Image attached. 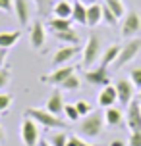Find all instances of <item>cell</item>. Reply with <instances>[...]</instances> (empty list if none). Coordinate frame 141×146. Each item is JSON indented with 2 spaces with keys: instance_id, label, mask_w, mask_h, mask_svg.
I'll return each mask as SVG.
<instances>
[{
  "instance_id": "obj_1",
  "label": "cell",
  "mask_w": 141,
  "mask_h": 146,
  "mask_svg": "<svg viewBox=\"0 0 141 146\" xmlns=\"http://www.w3.org/2000/svg\"><path fill=\"white\" fill-rule=\"evenodd\" d=\"M23 117H31L35 123H39L41 127H45V129H56V131H62V129H66L68 123H64L60 115H54L50 111H46L45 108H29L25 110V113Z\"/></svg>"
},
{
  "instance_id": "obj_2",
  "label": "cell",
  "mask_w": 141,
  "mask_h": 146,
  "mask_svg": "<svg viewBox=\"0 0 141 146\" xmlns=\"http://www.w3.org/2000/svg\"><path fill=\"white\" fill-rule=\"evenodd\" d=\"M104 115L101 111H93L89 115H85L79 119V125H77V131L81 137L85 139H97L104 129Z\"/></svg>"
},
{
  "instance_id": "obj_3",
  "label": "cell",
  "mask_w": 141,
  "mask_h": 146,
  "mask_svg": "<svg viewBox=\"0 0 141 146\" xmlns=\"http://www.w3.org/2000/svg\"><path fill=\"white\" fill-rule=\"evenodd\" d=\"M101 38H99V35H95V33H91L89 36H87V40H85V46H83V67L85 69H91V67L97 64V60H99V56H101Z\"/></svg>"
},
{
  "instance_id": "obj_4",
  "label": "cell",
  "mask_w": 141,
  "mask_h": 146,
  "mask_svg": "<svg viewBox=\"0 0 141 146\" xmlns=\"http://www.w3.org/2000/svg\"><path fill=\"white\" fill-rule=\"evenodd\" d=\"M139 52H141V36H134V38H130V40L120 48L118 58H116L114 64H112L114 69H120V67H124L126 64H130V62H132Z\"/></svg>"
},
{
  "instance_id": "obj_5",
  "label": "cell",
  "mask_w": 141,
  "mask_h": 146,
  "mask_svg": "<svg viewBox=\"0 0 141 146\" xmlns=\"http://www.w3.org/2000/svg\"><path fill=\"white\" fill-rule=\"evenodd\" d=\"M19 133H21L23 146H39V142H41V139H39V127L31 117H23Z\"/></svg>"
},
{
  "instance_id": "obj_6",
  "label": "cell",
  "mask_w": 141,
  "mask_h": 146,
  "mask_svg": "<svg viewBox=\"0 0 141 146\" xmlns=\"http://www.w3.org/2000/svg\"><path fill=\"white\" fill-rule=\"evenodd\" d=\"M83 77H85V81H87L89 85H97V87H106V85H110L108 66H104V64H99L97 67L85 69Z\"/></svg>"
},
{
  "instance_id": "obj_7",
  "label": "cell",
  "mask_w": 141,
  "mask_h": 146,
  "mask_svg": "<svg viewBox=\"0 0 141 146\" xmlns=\"http://www.w3.org/2000/svg\"><path fill=\"white\" fill-rule=\"evenodd\" d=\"M141 31V14L139 12H128L124 21H122V36L126 38H134L139 35Z\"/></svg>"
},
{
  "instance_id": "obj_8",
  "label": "cell",
  "mask_w": 141,
  "mask_h": 146,
  "mask_svg": "<svg viewBox=\"0 0 141 146\" xmlns=\"http://www.w3.org/2000/svg\"><path fill=\"white\" fill-rule=\"evenodd\" d=\"M81 52V48L77 44H66V46H60L56 54L52 56V66L54 67H60V66H68L72 60Z\"/></svg>"
},
{
  "instance_id": "obj_9",
  "label": "cell",
  "mask_w": 141,
  "mask_h": 146,
  "mask_svg": "<svg viewBox=\"0 0 141 146\" xmlns=\"http://www.w3.org/2000/svg\"><path fill=\"white\" fill-rule=\"evenodd\" d=\"M75 73V67L74 66H60L56 67L52 73H48V75H43L41 77V83H48V85H54V87H60L64 81L68 79V77H72Z\"/></svg>"
},
{
  "instance_id": "obj_10",
  "label": "cell",
  "mask_w": 141,
  "mask_h": 146,
  "mask_svg": "<svg viewBox=\"0 0 141 146\" xmlns=\"http://www.w3.org/2000/svg\"><path fill=\"white\" fill-rule=\"evenodd\" d=\"M116 92H118V102L122 108H128L132 100H134V94H135V87L134 83L130 79H118L116 81Z\"/></svg>"
},
{
  "instance_id": "obj_11",
  "label": "cell",
  "mask_w": 141,
  "mask_h": 146,
  "mask_svg": "<svg viewBox=\"0 0 141 146\" xmlns=\"http://www.w3.org/2000/svg\"><path fill=\"white\" fill-rule=\"evenodd\" d=\"M126 123L132 133L141 131V102L137 98L132 100V104L126 108Z\"/></svg>"
},
{
  "instance_id": "obj_12",
  "label": "cell",
  "mask_w": 141,
  "mask_h": 146,
  "mask_svg": "<svg viewBox=\"0 0 141 146\" xmlns=\"http://www.w3.org/2000/svg\"><path fill=\"white\" fill-rule=\"evenodd\" d=\"M46 42V29L45 25L39 21H33L29 27V44L35 48V50H43V46Z\"/></svg>"
},
{
  "instance_id": "obj_13",
  "label": "cell",
  "mask_w": 141,
  "mask_h": 146,
  "mask_svg": "<svg viewBox=\"0 0 141 146\" xmlns=\"http://www.w3.org/2000/svg\"><path fill=\"white\" fill-rule=\"evenodd\" d=\"M31 10H33V0H14V12L21 27H27L31 19Z\"/></svg>"
},
{
  "instance_id": "obj_14",
  "label": "cell",
  "mask_w": 141,
  "mask_h": 146,
  "mask_svg": "<svg viewBox=\"0 0 141 146\" xmlns=\"http://www.w3.org/2000/svg\"><path fill=\"white\" fill-rule=\"evenodd\" d=\"M64 106H66V102H64V96L60 92V88H54L45 104V110L54 113V115H60V113H64Z\"/></svg>"
},
{
  "instance_id": "obj_15",
  "label": "cell",
  "mask_w": 141,
  "mask_h": 146,
  "mask_svg": "<svg viewBox=\"0 0 141 146\" xmlns=\"http://www.w3.org/2000/svg\"><path fill=\"white\" fill-rule=\"evenodd\" d=\"M116 102H118L116 87H114V85H106V87H103V90L99 92V106H101V108H112Z\"/></svg>"
},
{
  "instance_id": "obj_16",
  "label": "cell",
  "mask_w": 141,
  "mask_h": 146,
  "mask_svg": "<svg viewBox=\"0 0 141 146\" xmlns=\"http://www.w3.org/2000/svg\"><path fill=\"white\" fill-rule=\"evenodd\" d=\"M19 38H21V31H2L0 33V48L10 50L12 46L17 44Z\"/></svg>"
},
{
  "instance_id": "obj_17",
  "label": "cell",
  "mask_w": 141,
  "mask_h": 146,
  "mask_svg": "<svg viewBox=\"0 0 141 146\" xmlns=\"http://www.w3.org/2000/svg\"><path fill=\"white\" fill-rule=\"evenodd\" d=\"M72 12H74V4H70L68 0L54 2V6H52L54 17H68V19H72Z\"/></svg>"
},
{
  "instance_id": "obj_18",
  "label": "cell",
  "mask_w": 141,
  "mask_h": 146,
  "mask_svg": "<svg viewBox=\"0 0 141 146\" xmlns=\"http://www.w3.org/2000/svg\"><path fill=\"white\" fill-rule=\"evenodd\" d=\"M101 21H103V6L101 4L87 6V25L89 27H97Z\"/></svg>"
},
{
  "instance_id": "obj_19",
  "label": "cell",
  "mask_w": 141,
  "mask_h": 146,
  "mask_svg": "<svg viewBox=\"0 0 141 146\" xmlns=\"http://www.w3.org/2000/svg\"><path fill=\"white\" fill-rule=\"evenodd\" d=\"M52 35L64 44H79V35H77V31H74V27L66 31H52Z\"/></svg>"
},
{
  "instance_id": "obj_20",
  "label": "cell",
  "mask_w": 141,
  "mask_h": 146,
  "mask_svg": "<svg viewBox=\"0 0 141 146\" xmlns=\"http://www.w3.org/2000/svg\"><path fill=\"white\" fill-rule=\"evenodd\" d=\"M104 123L108 127H120L122 125V111L118 108H106V113H104Z\"/></svg>"
},
{
  "instance_id": "obj_21",
  "label": "cell",
  "mask_w": 141,
  "mask_h": 146,
  "mask_svg": "<svg viewBox=\"0 0 141 146\" xmlns=\"http://www.w3.org/2000/svg\"><path fill=\"white\" fill-rule=\"evenodd\" d=\"M72 19L79 25H87V6L81 2L74 4V12H72Z\"/></svg>"
},
{
  "instance_id": "obj_22",
  "label": "cell",
  "mask_w": 141,
  "mask_h": 146,
  "mask_svg": "<svg viewBox=\"0 0 141 146\" xmlns=\"http://www.w3.org/2000/svg\"><path fill=\"white\" fill-rule=\"evenodd\" d=\"M72 23H74V19H68V17H52L48 21V29L50 31H66V29H72Z\"/></svg>"
},
{
  "instance_id": "obj_23",
  "label": "cell",
  "mask_w": 141,
  "mask_h": 146,
  "mask_svg": "<svg viewBox=\"0 0 141 146\" xmlns=\"http://www.w3.org/2000/svg\"><path fill=\"white\" fill-rule=\"evenodd\" d=\"M120 54V46L118 44H110L106 50H104L103 58H101V64H104V66H112L114 62H116V58H118Z\"/></svg>"
},
{
  "instance_id": "obj_24",
  "label": "cell",
  "mask_w": 141,
  "mask_h": 146,
  "mask_svg": "<svg viewBox=\"0 0 141 146\" xmlns=\"http://www.w3.org/2000/svg\"><path fill=\"white\" fill-rule=\"evenodd\" d=\"M104 4L112 10V14L116 15L118 19H122V17H126V6H124V2L122 0H104Z\"/></svg>"
},
{
  "instance_id": "obj_25",
  "label": "cell",
  "mask_w": 141,
  "mask_h": 146,
  "mask_svg": "<svg viewBox=\"0 0 141 146\" xmlns=\"http://www.w3.org/2000/svg\"><path fill=\"white\" fill-rule=\"evenodd\" d=\"M56 0H33V4L37 8L39 15H46L48 12H52V6H54Z\"/></svg>"
},
{
  "instance_id": "obj_26",
  "label": "cell",
  "mask_w": 141,
  "mask_h": 146,
  "mask_svg": "<svg viewBox=\"0 0 141 146\" xmlns=\"http://www.w3.org/2000/svg\"><path fill=\"white\" fill-rule=\"evenodd\" d=\"M79 85H81V81H79V77L74 73L72 77H68V79L60 85V88H62V90H77V88H79Z\"/></svg>"
},
{
  "instance_id": "obj_27",
  "label": "cell",
  "mask_w": 141,
  "mask_h": 146,
  "mask_svg": "<svg viewBox=\"0 0 141 146\" xmlns=\"http://www.w3.org/2000/svg\"><path fill=\"white\" fill-rule=\"evenodd\" d=\"M64 113H66L68 121H72V123H77V121L81 119L79 111H77V108H75V104H66V106H64Z\"/></svg>"
},
{
  "instance_id": "obj_28",
  "label": "cell",
  "mask_w": 141,
  "mask_h": 146,
  "mask_svg": "<svg viewBox=\"0 0 141 146\" xmlns=\"http://www.w3.org/2000/svg\"><path fill=\"white\" fill-rule=\"evenodd\" d=\"M103 21L106 23V25H110V27H114V25H116V23L120 21L118 17L112 14V10H110L108 6H106V4H103Z\"/></svg>"
},
{
  "instance_id": "obj_29",
  "label": "cell",
  "mask_w": 141,
  "mask_h": 146,
  "mask_svg": "<svg viewBox=\"0 0 141 146\" xmlns=\"http://www.w3.org/2000/svg\"><path fill=\"white\" fill-rule=\"evenodd\" d=\"M10 79H12V69L8 66L0 67V90H4L10 85Z\"/></svg>"
},
{
  "instance_id": "obj_30",
  "label": "cell",
  "mask_w": 141,
  "mask_h": 146,
  "mask_svg": "<svg viewBox=\"0 0 141 146\" xmlns=\"http://www.w3.org/2000/svg\"><path fill=\"white\" fill-rule=\"evenodd\" d=\"M48 142H50V146H68V135L58 131L48 139Z\"/></svg>"
},
{
  "instance_id": "obj_31",
  "label": "cell",
  "mask_w": 141,
  "mask_h": 146,
  "mask_svg": "<svg viewBox=\"0 0 141 146\" xmlns=\"http://www.w3.org/2000/svg\"><path fill=\"white\" fill-rule=\"evenodd\" d=\"M75 108H77V111H79V115H81V117L93 113V111H91V110H93V106H91L87 100H77V102H75Z\"/></svg>"
},
{
  "instance_id": "obj_32",
  "label": "cell",
  "mask_w": 141,
  "mask_h": 146,
  "mask_svg": "<svg viewBox=\"0 0 141 146\" xmlns=\"http://www.w3.org/2000/svg\"><path fill=\"white\" fill-rule=\"evenodd\" d=\"M14 100L12 94H6V92H0V113H6L10 110V104Z\"/></svg>"
},
{
  "instance_id": "obj_33",
  "label": "cell",
  "mask_w": 141,
  "mask_h": 146,
  "mask_svg": "<svg viewBox=\"0 0 141 146\" xmlns=\"http://www.w3.org/2000/svg\"><path fill=\"white\" fill-rule=\"evenodd\" d=\"M130 81L134 83L135 88H139V90H141V66L134 67V69L130 71Z\"/></svg>"
},
{
  "instance_id": "obj_34",
  "label": "cell",
  "mask_w": 141,
  "mask_h": 146,
  "mask_svg": "<svg viewBox=\"0 0 141 146\" xmlns=\"http://www.w3.org/2000/svg\"><path fill=\"white\" fill-rule=\"evenodd\" d=\"M68 146H97V144H91V142H85L81 137H68Z\"/></svg>"
},
{
  "instance_id": "obj_35",
  "label": "cell",
  "mask_w": 141,
  "mask_h": 146,
  "mask_svg": "<svg viewBox=\"0 0 141 146\" xmlns=\"http://www.w3.org/2000/svg\"><path fill=\"white\" fill-rule=\"evenodd\" d=\"M12 10H14V0H0V12L12 14Z\"/></svg>"
},
{
  "instance_id": "obj_36",
  "label": "cell",
  "mask_w": 141,
  "mask_h": 146,
  "mask_svg": "<svg viewBox=\"0 0 141 146\" xmlns=\"http://www.w3.org/2000/svg\"><path fill=\"white\" fill-rule=\"evenodd\" d=\"M130 146H141V131L132 133V137H130Z\"/></svg>"
},
{
  "instance_id": "obj_37",
  "label": "cell",
  "mask_w": 141,
  "mask_h": 146,
  "mask_svg": "<svg viewBox=\"0 0 141 146\" xmlns=\"http://www.w3.org/2000/svg\"><path fill=\"white\" fill-rule=\"evenodd\" d=\"M6 58H8V50H6V48H0V67H4Z\"/></svg>"
},
{
  "instance_id": "obj_38",
  "label": "cell",
  "mask_w": 141,
  "mask_h": 146,
  "mask_svg": "<svg viewBox=\"0 0 141 146\" xmlns=\"http://www.w3.org/2000/svg\"><path fill=\"white\" fill-rule=\"evenodd\" d=\"M4 140H6V131H4V127L0 125V146L4 144Z\"/></svg>"
},
{
  "instance_id": "obj_39",
  "label": "cell",
  "mask_w": 141,
  "mask_h": 146,
  "mask_svg": "<svg viewBox=\"0 0 141 146\" xmlns=\"http://www.w3.org/2000/svg\"><path fill=\"white\" fill-rule=\"evenodd\" d=\"M77 2H81L85 6H91V4H97V0H77Z\"/></svg>"
},
{
  "instance_id": "obj_40",
  "label": "cell",
  "mask_w": 141,
  "mask_h": 146,
  "mask_svg": "<svg viewBox=\"0 0 141 146\" xmlns=\"http://www.w3.org/2000/svg\"><path fill=\"white\" fill-rule=\"evenodd\" d=\"M110 146H124V144H122V140H112Z\"/></svg>"
},
{
  "instance_id": "obj_41",
  "label": "cell",
  "mask_w": 141,
  "mask_h": 146,
  "mask_svg": "<svg viewBox=\"0 0 141 146\" xmlns=\"http://www.w3.org/2000/svg\"><path fill=\"white\" fill-rule=\"evenodd\" d=\"M39 146H50V142H48V140H41V142H39Z\"/></svg>"
},
{
  "instance_id": "obj_42",
  "label": "cell",
  "mask_w": 141,
  "mask_h": 146,
  "mask_svg": "<svg viewBox=\"0 0 141 146\" xmlns=\"http://www.w3.org/2000/svg\"><path fill=\"white\" fill-rule=\"evenodd\" d=\"M137 100H139V102H141V90H139V92H137Z\"/></svg>"
},
{
  "instance_id": "obj_43",
  "label": "cell",
  "mask_w": 141,
  "mask_h": 146,
  "mask_svg": "<svg viewBox=\"0 0 141 146\" xmlns=\"http://www.w3.org/2000/svg\"><path fill=\"white\" fill-rule=\"evenodd\" d=\"M56 2H60V0H56Z\"/></svg>"
}]
</instances>
